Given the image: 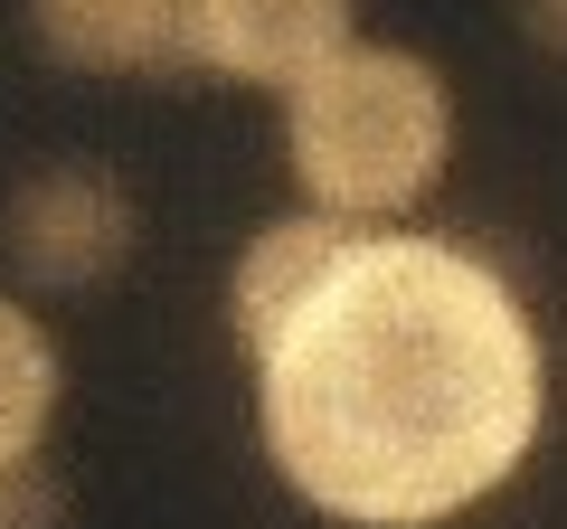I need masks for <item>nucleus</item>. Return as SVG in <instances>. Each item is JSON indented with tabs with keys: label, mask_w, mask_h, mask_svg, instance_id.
Returning <instances> with one entry per match:
<instances>
[{
	"label": "nucleus",
	"mask_w": 567,
	"mask_h": 529,
	"mask_svg": "<svg viewBox=\"0 0 567 529\" xmlns=\"http://www.w3.org/2000/svg\"><path fill=\"white\" fill-rule=\"evenodd\" d=\"M548 360L502 264L360 227L256 360L265 464L322 520L435 529L529 464Z\"/></svg>",
	"instance_id": "1"
},
{
	"label": "nucleus",
	"mask_w": 567,
	"mask_h": 529,
	"mask_svg": "<svg viewBox=\"0 0 567 529\" xmlns=\"http://www.w3.org/2000/svg\"><path fill=\"white\" fill-rule=\"evenodd\" d=\"M284 152H293V180H303L312 208H331L350 227L406 218L445 180L454 95L435 76V58L360 39L284 95Z\"/></svg>",
	"instance_id": "2"
},
{
	"label": "nucleus",
	"mask_w": 567,
	"mask_h": 529,
	"mask_svg": "<svg viewBox=\"0 0 567 529\" xmlns=\"http://www.w3.org/2000/svg\"><path fill=\"white\" fill-rule=\"evenodd\" d=\"M0 237H10V264H20L29 284L85 293V284H104V274L133 256V189L104 162H58V170H39V180L10 199Z\"/></svg>",
	"instance_id": "3"
},
{
	"label": "nucleus",
	"mask_w": 567,
	"mask_h": 529,
	"mask_svg": "<svg viewBox=\"0 0 567 529\" xmlns=\"http://www.w3.org/2000/svg\"><path fill=\"white\" fill-rule=\"evenodd\" d=\"M29 29L85 76H171L199 66V0H29Z\"/></svg>",
	"instance_id": "4"
},
{
	"label": "nucleus",
	"mask_w": 567,
	"mask_h": 529,
	"mask_svg": "<svg viewBox=\"0 0 567 529\" xmlns=\"http://www.w3.org/2000/svg\"><path fill=\"white\" fill-rule=\"evenodd\" d=\"M350 20H360V0H199V66L293 95L312 66L360 48Z\"/></svg>",
	"instance_id": "5"
},
{
	"label": "nucleus",
	"mask_w": 567,
	"mask_h": 529,
	"mask_svg": "<svg viewBox=\"0 0 567 529\" xmlns=\"http://www.w3.org/2000/svg\"><path fill=\"white\" fill-rule=\"evenodd\" d=\"M350 237H360V227L331 218V208H293V218H275V227H256V237H246L237 284H227V331H237L246 360H265V341H275V331L293 322V303H303L331 264H341Z\"/></svg>",
	"instance_id": "6"
},
{
	"label": "nucleus",
	"mask_w": 567,
	"mask_h": 529,
	"mask_svg": "<svg viewBox=\"0 0 567 529\" xmlns=\"http://www.w3.org/2000/svg\"><path fill=\"white\" fill-rule=\"evenodd\" d=\"M58 416V341L29 303L0 293V473L39 464V435Z\"/></svg>",
	"instance_id": "7"
},
{
	"label": "nucleus",
	"mask_w": 567,
	"mask_h": 529,
	"mask_svg": "<svg viewBox=\"0 0 567 529\" xmlns=\"http://www.w3.org/2000/svg\"><path fill=\"white\" fill-rule=\"evenodd\" d=\"M0 529H66V491L48 464H10L0 473Z\"/></svg>",
	"instance_id": "8"
},
{
	"label": "nucleus",
	"mask_w": 567,
	"mask_h": 529,
	"mask_svg": "<svg viewBox=\"0 0 567 529\" xmlns=\"http://www.w3.org/2000/svg\"><path fill=\"white\" fill-rule=\"evenodd\" d=\"M511 20H520V39H529V48L567 58V0H511Z\"/></svg>",
	"instance_id": "9"
}]
</instances>
